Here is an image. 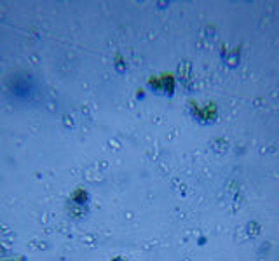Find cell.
Segmentation results:
<instances>
[{
  "instance_id": "1",
  "label": "cell",
  "mask_w": 279,
  "mask_h": 261,
  "mask_svg": "<svg viewBox=\"0 0 279 261\" xmlns=\"http://www.w3.org/2000/svg\"><path fill=\"white\" fill-rule=\"evenodd\" d=\"M115 261H122V259H115Z\"/></svg>"
}]
</instances>
